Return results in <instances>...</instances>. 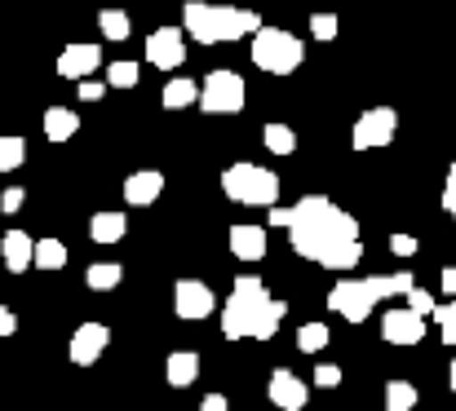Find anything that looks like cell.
Returning a JSON list of instances; mask_svg holds the SVG:
<instances>
[{
  "mask_svg": "<svg viewBox=\"0 0 456 411\" xmlns=\"http://www.w3.org/2000/svg\"><path fill=\"white\" fill-rule=\"evenodd\" d=\"M289 239H293V253L323 266V270H354L359 257H363V244H359V222L337 208L332 199L323 195H305L293 204V226H289Z\"/></svg>",
  "mask_w": 456,
  "mask_h": 411,
  "instance_id": "1",
  "label": "cell"
},
{
  "mask_svg": "<svg viewBox=\"0 0 456 411\" xmlns=\"http://www.w3.org/2000/svg\"><path fill=\"white\" fill-rule=\"evenodd\" d=\"M284 314H289V305L280 296H271L262 278L240 274L235 287H231V296H226V305H222V336L226 341H244V336L271 341L280 332Z\"/></svg>",
  "mask_w": 456,
  "mask_h": 411,
  "instance_id": "2",
  "label": "cell"
},
{
  "mask_svg": "<svg viewBox=\"0 0 456 411\" xmlns=\"http://www.w3.org/2000/svg\"><path fill=\"white\" fill-rule=\"evenodd\" d=\"M412 287H417L412 270L368 274V278H341V283H332V292H328V310H332V314H341L346 323H363V318L377 310V301L408 296Z\"/></svg>",
  "mask_w": 456,
  "mask_h": 411,
  "instance_id": "3",
  "label": "cell"
},
{
  "mask_svg": "<svg viewBox=\"0 0 456 411\" xmlns=\"http://www.w3.org/2000/svg\"><path fill=\"white\" fill-rule=\"evenodd\" d=\"M266 22L257 9H235V4H208V0H191L182 9V31L195 36L200 44H231L244 36H257Z\"/></svg>",
  "mask_w": 456,
  "mask_h": 411,
  "instance_id": "4",
  "label": "cell"
},
{
  "mask_svg": "<svg viewBox=\"0 0 456 411\" xmlns=\"http://www.w3.org/2000/svg\"><path fill=\"white\" fill-rule=\"evenodd\" d=\"M222 190L226 199L244 204V208H275L280 204V177L262 164H226L222 168Z\"/></svg>",
  "mask_w": 456,
  "mask_h": 411,
  "instance_id": "5",
  "label": "cell"
},
{
  "mask_svg": "<svg viewBox=\"0 0 456 411\" xmlns=\"http://www.w3.org/2000/svg\"><path fill=\"white\" fill-rule=\"evenodd\" d=\"M253 62L271 76H293L305 62V44L284 27H262L253 36Z\"/></svg>",
  "mask_w": 456,
  "mask_h": 411,
  "instance_id": "6",
  "label": "cell"
},
{
  "mask_svg": "<svg viewBox=\"0 0 456 411\" xmlns=\"http://www.w3.org/2000/svg\"><path fill=\"white\" fill-rule=\"evenodd\" d=\"M244 98H248V89H244V80L235 76V71H208L204 76V85H200V111H208V116H240L244 111Z\"/></svg>",
  "mask_w": 456,
  "mask_h": 411,
  "instance_id": "7",
  "label": "cell"
},
{
  "mask_svg": "<svg viewBox=\"0 0 456 411\" xmlns=\"http://www.w3.org/2000/svg\"><path fill=\"white\" fill-rule=\"evenodd\" d=\"M395 133H399V111L395 107H368L350 129V146L354 150H381V146L395 141Z\"/></svg>",
  "mask_w": 456,
  "mask_h": 411,
  "instance_id": "8",
  "label": "cell"
},
{
  "mask_svg": "<svg viewBox=\"0 0 456 411\" xmlns=\"http://www.w3.org/2000/svg\"><path fill=\"white\" fill-rule=\"evenodd\" d=\"M173 310H177V318L200 323V318H208V314L217 310V296H213V287L200 283V278H177V283H173Z\"/></svg>",
  "mask_w": 456,
  "mask_h": 411,
  "instance_id": "9",
  "label": "cell"
},
{
  "mask_svg": "<svg viewBox=\"0 0 456 411\" xmlns=\"http://www.w3.org/2000/svg\"><path fill=\"white\" fill-rule=\"evenodd\" d=\"M147 62L159 71H177L186 62V31L182 27H155L147 36Z\"/></svg>",
  "mask_w": 456,
  "mask_h": 411,
  "instance_id": "10",
  "label": "cell"
},
{
  "mask_svg": "<svg viewBox=\"0 0 456 411\" xmlns=\"http://www.w3.org/2000/svg\"><path fill=\"white\" fill-rule=\"evenodd\" d=\"M107 345H111V332H107L102 323H80V327L71 332L67 354H71V363H76V367H94V363L107 354Z\"/></svg>",
  "mask_w": 456,
  "mask_h": 411,
  "instance_id": "11",
  "label": "cell"
},
{
  "mask_svg": "<svg viewBox=\"0 0 456 411\" xmlns=\"http://www.w3.org/2000/svg\"><path fill=\"white\" fill-rule=\"evenodd\" d=\"M381 341L386 345H421L426 341V318H417L408 305L381 314Z\"/></svg>",
  "mask_w": 456,
  "mask_h": 411,
  "instance_id": "12",
  "label": "cell"
},
{
  "mask_svg": "<svg viewBox=\"0 0 456 411\" xmlns=\"http://www.w3.org/2000/svg\"><path fill=\"white\" fill-rule=\"evenodd\" d=\"M94 71H102V49L98 44H67L62 53H58V76L62 80H89Z\"/></svg>",
  "mask_w": 456,
  "mask_h": 411,
  "instance_id": "13",
  "label": "cell"
},
{
  "mask_svg": "<svg viewBox=\"0 0 456 411\" xmlns=\"http://www.w3.org/2000/svg\"><path fill=\"white\" fill-rule=\"evenodd\" d=\"M266 394H271V403L280 411H302L310 403V390H305L302 376H293L289 367H275L271 372V381H266Z\"/></svg>",
  "mask_w": 456,
  "mask_h": 411,
  "instance_id": "14",
  "label": "cell"
},
{
  "mask_svg": "<svg viewBox=\"0 0 456 411\" xmlns=\"http://www.w3.org/2000/svg\"><path fill=\"white\" fill-rule=\"evenodd\" d=\"M159 195H164V173H159V168H138V173L125 177V204L151 208Z\"/></svg>",
  "mask_w": 456,
  "mask_h": 411,
  "instance_id": "15",
  "label": "cell"
},
{
  "mask_svg": "<svg viewBox=\"0 0 456 411\" xmlns=\"http://www.w3.org/2000/svg\"><path fill=\"white\" fill-rule=\"evenodd\" d=\"M0 257H4V270L9 274H27L36 266V239H31L27 230H4Z\"/></svg>",
  "mask_w": 456,
  "mask_h": 411,
  "instance_id": "16",
  "label": "cell"
},
{
  "mask_svg": "<svg viewBox=\"0 0 456 411\" xmlns=\"http://www.w3.org/2000/svg\"><path fill=\"white\" fill-rule=\"evenodd\" d=\"M226 244H231V253H235L240 262H262V257H266V226L240 222V226H231Z\"/></svg>",
  "mask_w": 456,
  "mask_h": 411,
  "instance_id": "17",
  "label": "cell"
},
{
  "mask_svg": "<svg viewBox=\"0 0 456 411\" xmlns=\"http://www.w3.org/2000/svg\"><path fill=\"white\" fill-rule=\"evenodd\" d=\"M164 381H168L173 390H191V385L200 381V354H195V350H173L168 363H164Z\"/></svg>",
  "mask_w": 456,
  "mask_h": 411,
  "instance_id": "18",
  "label": "cell"
},
{
  "mask_svg": "<svg viewBox=\"0 0 456 411\" xmlns=\"http://www.w3.org/2000/svg\"><path fill=\"white\" fill-rule=\"evenodd\" d=\"M159 102H164V111H186V107H200V85H195V80H186V76H173V80L164 85Z\"/></svg>",
  "mask_w": 456,
  "mask_h": 411,
  "instance_id": "19",
  "label": "cell"
},
{
  "mask_svg": "<svg viewBox=\"0 0 456 411\" xmlns=\"http://www.w3.org/2000/svg\"><path fill=\"white\" fill-rule=\"evenodd\" d=\"M125 230H129V217L125 213H94V222H89V235H94V244H120L125 239Z\"/></svg>",
  "mask_w": 456,
  "mask_h": 411,
  "instance_id": "20",
  "label": "cell"
},
{
  "mask_svg": "<svg viewBox=\"0 0 456 411\" xmlns=\"http://www.w3.org/2000/svg\"><path fill=\"white\" fill-rule=\"evenodd\" d=\"M76 133H80V116L71 107H49L45 111V137L49 141H71Z\"/></svg>",
  "mask_w": 456,
  "mask_h": 411,
  "instance_id": "21",
  "label": "cell"
},
{
  "mask_svg": "<svg viewBox=\"0 0 456 411\" xmlns=\"http://www.w3.org/2000/svg\"><path fill=\"white\" fill-rule=\"evenodd\" d=\"M120 278H125V266H116V262H94L85 270V283L94 292H111V287H120Z\"/></svg>",
  "mask_w": 456,
  "mask_h": 411,
  "instance_id": "22",
  "label": "cell"
},
{
  "mask_svg": "<svg viewBox=\"0 0 456 411\" xmlns=\"http://www.w3.org/2000/svg\"><path fill=\"white\" fill-rule=\"evenodd\" d=\"M98 31H102L107 40H116V44H120V40H129V36H134V22H129V13H125V9H102V13H98Z\"/></svg>",
  "mask_w": 456,
  "mask_h": 411,
  "instance_id": "23",
  "label": "cell"
},
{
  "mask_svg": "<svg viewBox=\"0 0 456 411\" xmlns=\"http://www.w3.org/2000/svg\"><path fill=\"white\" fill-rule=\"evenodd\" d=\"M22 164H27V141L18 133H4L0 137V177L4 173H18Z\"/></svg>",
  "mask_w": 456,
  "mask_h": 411,
  "instance_id": "24",
  "label": "cell"
},
{
  "mask_svg": "<svg viewBox=\"0 0 456 411\" xmlns=\"http://www.w3.org/2000/svg\"><path fill=\"white\" fill-rule=\"evenodd\" d=\"M328 341H332L328 323H302V327H297V350H302V354H323Z\"/></svg>",
  "mask_w": 456,
  "mask_h": 411,
  "instance_id": "25",
  "label": "cell"
},
{
  "mask_svg": "<svg viewBox=\"0 0 456 411\" xmlns=\"http://www.w3.org/2000/svg\"><path fill=\"white\" fill-rule=\"evenodd\" d=\"M36 266L40 270H62L67 266V244L62 239H36Z\"/></svg>",
  "mask_w": 456,
  "mask_h": 411,
  "instance_id": "26",
  "label": "cell"
},
{
  "mask_svg": "<svg viewBox=\"0 0 456 411\" xmlns=\"http://www.w3.org/2000/svg\"><path fill=\"white\" fill-rule=\"evenodd\" d=\"M417 399H421V394H417L412 381H390V385H386V411H412Z\"/></svg>",
  "mask_w": 456,
  "mask_h": 411,
  "instance_id": "27",
  "label": "cell"
},
{
  "mask_svg": "<svg viewBox=\"0 0 456 411\" xmlns=\"http://www.w3.org/2000/svg\"><path fill=\"white\" fill-rule=\"evenodd\" d=\"M262 141H266L271 155H293V150H297V133H293L289 125H266V129H262Z\"/></svg>",
  "mask_w": 456,
  "mask_h": 411,
  "instance_id": "28",
  "label": "cell"
},
{
  "mask_svg": "<svg viewBox=\"0 0 456 411\" xmlns=\"http://www.w3.org/2000/svg\"><path fill=\"white\" fill-rule=\"evenodd\" d=\"M102 71H107V89H134V85L142 80L138 62H129V58H120V62H111V67H102Z\"/></svg>",
  "mask_w": 456,
  "mask_h": 411,
  "instance_id": "29",
  "label": "cell"
},
{
  "mask_svg": "<svg viewBox=\"0 0 456 411\" xmlns=\"http://www.w3.org/2000/svg\"><path fill=\"white\" fill-rule=\"evenodd\" d=\"M337 31H341V22H337V13H328V9H319V13H310V36L314 40H337Z\"/></svg>",
  "mask_w": 456,
  "mask_h": 411,
  "instance_id": "30",
  "label": "cell"
},
{
  "mask_svg": "<svg viewBox=\"0 0 456 411\" xmlns=\"http://www.w3.org/2000/svg\"><path fill=\"white\" fill-rule=\"evenodd\" d=\"M408 310L417 314V318H435V310H439V301L426 292V287H412L408 292Z\"/></svg>",
  "mask_w": 456,
  "mask_h": 411,
  "instance_id": "31",
  "label": "cell"
},
{
  "mask_svg": "<svg viewBox=\"0 0 456 411\" xmlns=\"http://www.w3.org/2000/svg\"><path fill=\"white\" fill-rule=\"evenodd\" d=\"M435 323H439L444 345H456V301H448V305H439V310H435Z\"/></svg>",
  "mask_w": 456,
  "mask_h": 411,
  "instance_id": "32",
  "label": "cell"
},
{
  "mask_svg": "<svg viewBox=\"0 0 456 411\" xmlns=\"http://www.w3.org/2000/svg\"><path fill=\"white\" fill-rule=\"evenodd\" d=\"M22 204H27V190H22V186H4V190H0V213H4V217L18 213Z\"/></svg>",
  "mask_w": 456,
  "mask_h": 411,
  "instance_id": "33",
  "label": "cell"
},
{
  "mask_svg": "<svg viewBox=\"0 0 456 411\" xmlns=\"http://www.w3.org/2000/svg\"><path fill=\"white\" fill-rule=\"evenodd\" d=\"M314 385H319V390H337V385H341V367H337V363H319V367H314Z\"/></svg>",
  "mask_w": 456,
  "mask_h": 411,
  "instance_id": "34",
  "label": "cell"
},
{
  "mask_svg": "<svg viewBox=\"0 0 456 411\" xmlns=\"http://www.w3.org/2000/svg\"><path fill=\"white\" fill-rule=\"evenodd\" d=\"M102 93H107V80H80V85H76V98H80V102H98Z\"/></svg>",
  "mask_w": 456,
  "mask_h": 411,
  "instance_id": "35",
  "label": "cell"
},
{
  "mask_svg": "<svg viewBox=\"0 0 456 411\" xmlns=\"http://www.w3.org/2000/svg\"><path fill=\"white\" fill-rule=\"evenodd\" d=\"M417 248H421V244H417L412 235H390V253H395V257H417Z\"/></svg>",
  "mask_w": 456,
  "mask_h": 411,
  "instance_id": "36",
  "label": "cell"
},
{
  "mask_svg": "<svg viewBox=\"0 0 456 411\" xmlns=\"http://www.w3.org/2000/svg\"><path fill=\"white\" fill-rule=\"evenodd\" d=\"M444 213L456 217V164L448 168V181H444Z\"/></svg>",
  "mask_w": 456,
  "mask_h": 411,
  "instance_id": "37",
  "label": "cell"
},
{
  "mask_svg": "<svg viewBox=\"0 0 456 411\" xmlns=\"http://www.w3.org/2000/svg\"><path fill=\"white\" fill-rule=\"evenodd\" d=\"M266 222H271V226H280V230H289V226H293V208H280V204H275Z\"/></svg>",
  "mask_w": 456,
  "mask_h": 411,
  "instance_id": "38",
  "label": "cell"
},
{
  "mask_svg": "<svg viewBox=\"0 0 456 411\" xmlns=\"http://www.w3.org/2000/svg\"><path fill=\"white\" fill-rule=\"evenodd\" d=\"M18 332V314L9 305H0V336H13Z\"/></svg>",
  "mask_w": 456,
  "mask_h": 411,
  "instance_id": "39",
  "label": "cell"
},
{
  "mask_svg": "<svg viewBox=\"0 0 456 411\" xmlns=\"http://www.w3.org/2000/svg\"><path fill=\"white\" fill-rule=\"evenodd\" d=\"M231 403H226V394H204V403H200V411H226Z\"/></svg>",
  "mask_w": 456,
  "mask_h": 411,
  "instance_id": "40",
  "label": "cell"
},
{
  "mask_svg": "<svg viewBox=\"0 0 456 411\" xmlns=\"http://www.w3.org/2000/svg\"><path fill=\"white\" fill-rule=\"evenodd\" d=\"M439 283H444V292H448V296L456 301V266H448V270L439 274Z\"/></svg>",
  "mask_w": 456,
  "mask_h": 411,
  "instance_id": "41",
  "label": "cell"
},
{
  "mask_svg": "<svg viewBox=\"0 0 456 411\" xmlns=\"http://www.w3.org/2000/svg\"><path fill=\"white\" fill-rule=\"evenodd\" d=\"M448 390H452V394H456V359H452V363H448Z\"/></svg>",
  "mask_w": 456,
  "mask_h": 411,
  "instance_id": "42",
  "label": "cell"
}]
</instances>
